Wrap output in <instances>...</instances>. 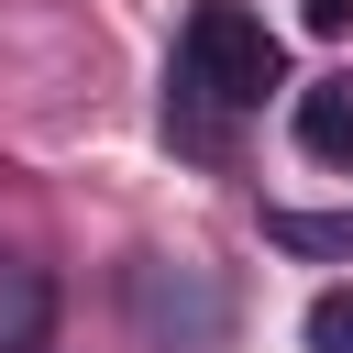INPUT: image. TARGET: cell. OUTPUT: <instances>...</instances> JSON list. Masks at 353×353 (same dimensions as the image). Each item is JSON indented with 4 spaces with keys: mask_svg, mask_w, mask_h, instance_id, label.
Wrapping results in <instances>:
<instances>
[{
    "mask_svg": "<svg viewBox=\"0 0 353 353\" xmlns=\"http://www.w3.org/2000/svg\"><path fill=\"white\" fill-rule=\"evenodd\" d=\"M265 88H276V33L243 0H199L176 33V66H165V132L210 154L243 110H265Z\"/></svg>",
    "mask_w": 353,
    "mask_h": 353,
    "instance_id": "1",
    "label": "cell"
},
{
    "mask_svg": "<svg viewBox=\"0 0 353 353\" xmlns=\"http://www.w3.org/2000/svg\"><path fill=\"white\" fill-rule=\"evenodd\" d=\"M132 320H143V342H176V353H199V342H221V331H232V298H221L199 265H165V254H143V265H132Z\"/></svg>",
    "mask_w": 353,
    "mask_h": 353,
    "instance_id": "2",
    "label": "cell"
},
{
    "mask_svg": "<svg viewBox=\"0 0 353 353\" xmlns=\"http://www.w3.org/2000/svg\"><path fill=\"white\" fill-rule=\"evenodd\" d=\"M44 331H55V276L0 243V353H44Z\"/></svg>",
    "mask_w": 353,
    "mask_h": 353,
    "instance_id": "3",
    "label": "cell"
},
{
    "mask_svg": "<svg viewBox=\"0 0 353 353\" xmlns=\"http://www.w3.org/2000/svg\"><path fill=\"white\" fill-rule=\"evenodd\" d=\"M265 243L309 265H353V210H265Z\"/></svg>",
    "mask_w": 353,
    "mask_h": 353,
    "instance_id": "4",
    "label": "cell"
},
{
    "mask_svg": "<svg viewBox=\"0 0 353 353\" xmlns=\"http://www.w3.org/2000/svg\"><path fill=\"white\" fill-rule=\"evenodd\" d=\"M298 143H309L320 165H353V77H320V88H298Z\"/></svg>",
    "mask_w": 353,
    "mask_h": 353,
    "instance_id": "5",
    "label": "cell"
},
{
    "mask_svg": "<svg viewBox=\"0 0 353 353\" xmlns=\"http://www.w3.org/2000/svg\"><path fill=\"white\" fill-rule=\"evenodd\" d=\"M298 331H309V353H353V287H320Z\"/></svg>",
    "mask_w": 353,
    "mask_h": 353,
    "instance_id": "6",
    "label": "cell"
},
{
    "mask_svg": "<svg viewBox=\"0 0 353 353\" xmlns=\"http://www.w3.org/2000/svg\"><path fill=\"white\" fill-rule=\"evenodd\" d=\"M353 22V0H309V33H342Z\"/></svg>",
    "mask_w": 353,
    "mask_h": 353,
    "instance_id": "7",
    "label": "cell"
}]
</instances>
